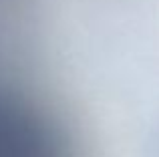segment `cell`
Wrapping results in <instances>:
<instances>
[{
  "instance_id": "cell-1",
  "label": "cell",
  "mask_w": 159,
  "mask_h": 157,
  "mask_svg": "<svg viewBox=\"0 0 159 157\" xmlns=\"http://www.w3.org/2000/svg\"><path fill=\"white\" fill-rule=\"evenodd\" d=\"M79 2H81V0H79ZM79 2H77V4H79Z\"/></svg>"
}]
</instances>
